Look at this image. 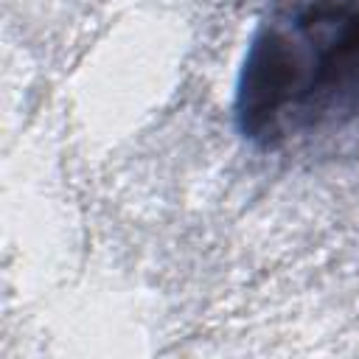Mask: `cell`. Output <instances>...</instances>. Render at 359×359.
Returning a JSON list of instances; mask_svg holds the SVG:
<instances>
[{"instance_id":"6da1fadb","label":"cell","mask_w":359,"mask_h":359,"mask_svg":"<svg viewBox=\"0 0 359 359\" xmlns=\"http://www.w3.org/2000/svg\"><path fill=\"white\" fill-rule=\"evenodd\" d=\"M236 126L264 149L359 115V3L306 0L275 11L247 42Z\"/></svg>"}]
</instances>
